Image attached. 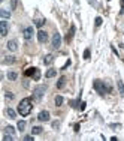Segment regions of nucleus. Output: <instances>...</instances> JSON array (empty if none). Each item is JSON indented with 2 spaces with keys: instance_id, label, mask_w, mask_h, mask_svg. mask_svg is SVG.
Masks as SVG:
<instances>
[{
  "instance_id": "obj_3",
  "label": "nucleus",
  "mask_w": 124,
  "mask_h": 141,
  "mask_svg": "<svg viewBox=\"0 0 124 141\" xmlns=\"http://www.w3.org/2000/svg\"><path fill=\"white\" fill-rule=\"evenodd\" d=\"M45 90H46V86H39V87L35 90V93H33V101L35 102H40L42 101V98L45 95Z\"/></svg>"
},
{
  "instance_id": "obj_39",
  "label": "nucleus",
  "mask_w": 124,
  "mask_h": 141,
  "mask_svg": "<svg viewBox=\"0 0 124 141\" xmlns=\"http://www.w3.org/2000/svg\"><path fill=\"white\" fill-rule=\"evenodd\" d=\"M120 14H124V6H121V12Z\"/></svg>"
},
{
  "instance_id": "obj_8",
  "label": "nucleus",
  "mask_w": 124,
  "mask_h": 141,
  "mask_svg": "<svg viewBox=\"0 0 124 141\" xmlns=\"http://www.w3.org/2000/svg\"><path fill=\"white\" fill-rule=\"evenodd\" d=\"M37 120H40V122H48V120H49V113H48L46 110H42V111L37 114Z\"/></svg>"
},
{
  "instance_id": "obj_11",
  "label": "nucleus",
  "mask_w": 124,
  "mask_h": 141,
  "mask_svg": "<svg viewBox=\"0 0 124 141\" xmlns=\"http://www.w3.org/2000/svg\"><path fill=\"white\" fill-rule=\"evenodd\" d=\"M5 113H6V116H8L9 119H12V120H15V119H17V111H15L14 108H6V111H5Z\"/></svg>"
},
{
  "instance_id": "obj_21",
  "label": "nucleus",
  "mask_w": 124,
  "mask_h": 141,
  "mask_svg": "<svg viewBox=\"0 0 124 141\" xmlns=\"http://www.w3.org/2000/svg\"><path fill=\"white\" fill-rule=\"evenodd\" d=\"M18 131L19 132L26 131V120H18Z\"/></svg>"
},
{
  "instance_id": "obj_18",
  "label": "nucleus",
  "mask_w": 124,
  "mask_h": 141,
  "mask_svg": "<svg viewBox=\"0 0 124 141\" xmlns=\"http://www.w3.org/2000/svg\"><path fill=\"white\" fill-rule=\"evenodd\" d=\"M44 132V128L42 126H33V129H32V134L33 135H39V134Z\"/></svg>"
},
{
  "instance_id": "obj_38",
  "label": "nucleus",
  "mask_w": 124,
  "mask_h": 141,
  "mask_svg": "<svg viewBox=\"0 0 124 141\" xmlns=\"http://www.w3.org/2000/svg\"><path fill=\"white\" fill-rule=\"evenodd\" d=\"M23 86H24V87H28V81H27V80L23 83Z\"/></svg>"
},
{
  "instance_id": "obj_17",
  "label": "nucleus",
  "mask_w": 124,
  "mask_h": 141,
  "mask_svg": "<svg viewBox=\"0 0 124 141\" xmlns=\"http://www.w3.org/2000/svg\"><path fill=\"white\" fill-rule=\"evenodd\" d=\"M3 132H5V134H11V135H15V128H14V126H11V125H8V126H5Z\"/></svg>"
},
{
  "instance_id": "obj_31",
  "label": "nucleus",
  "mask_w": 124,
  "mask_h": 141,
  "mask_svg": "<svg viewBox=\"0 0 124 141\" xmlns=\"http://www.w3.org/2000/svg\"><path fill=\"white\" fill-rule=\"evenodd\" d=\"M23 140H24V141H32V140H33V134H32V135H24V138H23Z\"/></svg>"
},
{
  "instance_id": "obj_7",
  "label": "nucleus",
  "mask_w": 124,
  "mask_h": 141,
  "mask_svg": "<svg viewBox=\"0 0 124 141\" xmlns=\"http://www.w3.org/2000/svg\"><path fill=\"white\" fill-rule=\"evenodd\" d=\"M37 41H39L40 44H45V42L48 41V33L44 32V30H39V32H37Z\"/></svg>"
},
{
  "instance_id": "obj_9",
  "label": "nucleus",
  "mask_w": 124,
  "mask_h": 141,
  "mask_svg": "<svg viewBox=\"0 0 124 141\" xmlns=\"http://www.w3.org/2000/svg\"><path fill=\"white\" fill-rule=\"evenodd\" d=\"M6 47H8V50H9V51L15 53V51L18 50V42H17V39H11V41L8 42V45H6Z\"/></svg>"
},
{
  "instance_id": "obj_2",
  "label": "nucleus",
  "mask_w": 124,
  "mask_h": 141,
  "mask_svg": "<svg viewBox=\"0 0 124 141\" xmlns=\"http://www.w3.org/2000/svg\"><path fill=\"white\" fill-rule=\"evenodd\" d=\"M94 90L97 92L100 96H105V95L108 93L106 84H105L103 81H100V80H94Z\"/></svg>"
},
{
  "instance_id": "obj_14",
  "label": "nucleus",
  "mask_w": 124,
  "mask_h": 141,
  "mask_svg": "<svg viewBox=\"0 0 124 141\" xmlns=\"http://www.w3.org/2000/svg\"><path fill=\"white\" fill-rule=\"evenodd\" d=\"M57 75V69H54V68H49V69L45 72V77L46 78H54Z\"/></svg>"
},
{
  "instance_id": "obj_34",
  "label": "nucleus",
  "mask_w": 124,
  "mask_h": 141,
  "mask_svg": "<svg viewBox=\"0 0 124 141\" xmlns=\"http://www.w3.org/2000/svg\"><path fill=\"white\" fill-rule=\"evenodd\" d=\"M11 6H12V9L17 8V0H12V2H11Z\"/></svg>"
},
{
  "instance_id": "obj_19",
  "label": "nucleus",
  "mask_w": 124,
  "mask_h": 141,
  "mask_svg": "<svg viewBox=\"0 0 124 141\" xmlns=\"http://www.w3.org/2000/svg\"><path fill=\"white\" fill-rule=\"evenodd\" d=\"M37 70V68H28V69H26V72H24V75L26 77H33L35 75V72Z\"/></svg>"
},
{
  "instance_id": "obj_43",
  "label": "nucleus",
  "mask_w": 124,
  "mask_h": 141,
  "mask_svg": "<svg viewBox=\"0 0 124 141\" xmlns=\"http://www.w3.org/2000/svg\"><path fill=\"white\" fill-rule=\"evenodd\" d=\"M108 2H109V0H108Z\"/></svg>"
},
{
  "instance_id": "obj_20",
  "label": "nucleus",
  "mask_w": 124,
  "mask_h": 141,
  "mask_svg": "<svg viewBox=\"0 0 124 141\" xmlns=\"http://www.w3.org/2000/svg\"><path fill=\"white\" fill-rule=\"evenodd\" d=\"M0 17L3 18V20H8V18H11V12L6 11V9H2L0 11Z\"/></svg>"
},
{
  "instance_id": "obj_29",
  "label": "nucleus",
  "mask_w": 124,
  "mask_h": 141,
  "mask_svg": "<svg viewBox=\"0 0 124 141\" xmlns=\"http://www.w3.org/2000/svg\"><path fill=\"white\" fill-rule=\"evenodd\" d=\"M32 78L35 80V81H39V80H40V70H39V69L36 70V72H35V75H33Z\"/></svg>"
},
{
  "instance_id": "obj_36",
  "label": "nucleus",
  "mask_w": 124,
  "mask_h": 141,
  "mask_svg": "<svg viewBox=\"0 0 124 141\" xmlns=\"http://www.w3.org/2000/svg\"><path fill=\"white\" fill-rule=\"evenodd\" d=\"M112 129H118V128H121V125H109Z\"/></svg>"
},
{
  "instance_id": "obj_33",
  "label": "nucleus",
  "mask_w": 124,
  "mask_h": 141,
  "mask_svg": "<svg viewBox=\"0 0 124 141\" xmlns=\"http://www.w3.org/2000/svg\"><path fill=\"white\" fill-rule=\"evenodd\" d=\"M58 126H60V122H58V120H55V122L53 123V128H54V129H57Z\"/></svg>"
},
{
  "instance_id": "obj_12",
  "label": "nucleus",
  "mask_w": 124,
  "mask_h": 141,
  "mask_svg": "<svg viewBox=\"0 0 124 141\" xmlns=\"http://www.w3.org/2000/svg\"><path fill=\"white\" fill-rule=\"evenodd\" d=\"M15 56H5L3 57V63L5 65H12V63H15Z\"/></svg>"
},
{
  "instance_id": "obj_26",
  "label": "nucleus",
  "mask_w": 124,
  "mask_h": 141,
  "mask_svg": "<svg viewBox=\"0 0 124 141\" xmlns=\"http://www.w3.org/2000/svg\"><path fill=\"white\" fill-rule=\"evenodd\" d=\"M5 98H6V101H14V99H15V95L11 93V92H6V93H5Z\"/></svg>"
},
{
  "instance_id": "obj_23",
  "label": "nucleus",
  "mask_w": 124,
  "mask_h": 141,
  "mask_svg": "<svg viewBox=\"0 0 124 141\" xmlns=\"http://www.w3.org/2000/svg\"><path fill=\"white\" fill-rule=\"evenodd\" d=\"M79 101H81V98H79V96L76 98L75 101H70V107H72V108H78V107L81 105V104H79Z\"/></svg>"
},
{
  "instance_id": "obj_28",
  "label": "nucleus",
  "mask_w": 124,
  "mask_h": 141,
  "mask_svg": "<svg viewBox=\"0 0 124 141\" xmlns=\"http://www.w3.org/2000/svg\"><path fill=\"white\" fill-rule=\"evenodd\" d=\"M90 57H91V51H90V48H87V50L84 51V59H85V60H90Z\"/></svg>"
},
{
  "instance_id": "obj_42",
  "label": "nucleus",
  "mask_w": 124,
  "mask_h": 141,
  "mask_svg": "<svg viewBox=\"0 0 124 141\" xmlns=\"http://www.w3.org/2000/svg\"><path fill=\"white\" fill-rule=\"evenodd\" d=\"M123 32H124V24H123Z\"/></svg>"
},
{
  "instance_id": "obj_4",
  "label": "nucleus",
  "mask_w": 124,
  "mask_h": 141,
  "mask_svg": "<svg viewBox=\"0 0 124 141\" xmlns=\"http://www.w3.org/2000/svg\"><path fill=\"white\" fill-rule=\"evenodd\" d=\"M51 45H53L54 50H58L60 48V45H61V36L58 32H55L53 35V39H51Z\"/></svg>"
},
{
  "instance_id": "obj_32",
  "label": "nucleus",
  "mask_w": 124,
  "mask_h": 141,
  "mask_svg": "<svg viewBox=\"0 0 124 141\" xmlns=\"http://www.w3.org/2000/svg\"><path fill=\"white\" fill-rule=\"evenodd\" d=\"M85 107H87V104H85V102H81L79 110H81V111H84V110H85Z\"/></svg>"
},
{
  "instance_id": "obj_27",
  "label": "nucleus",
  "mask_w": 124,
  "mask_h": 141,
  "mask_svg": "<svg viewBox=\"0 0 124 141\" xmlns=\"http://www.w3.org/2000/svg\"><path fill=\"white\" fill-rule=\"evenodd\" d=\"M3 140H6V141H14V140H15V135H11V134H5V135H3Z\"/></svg>"
},
{
  "instance_id": "obj_13",
  "label": "nucleus",
  "mask_w": 124,
  "mask_h": 141,
  "mask_svg": "<svg viewBox=\"0 0 124 141\" xmlns=\"http://www.w3.org/2000/svg\"><path fill=\"white\" fill-rule=\"evenodd\" d=\"M117 87H118V92H120V96L124 98V83H123V80H118V81H117Z\"/></svg>"
},
{
  "instance_id": "obj_5",
  "label": "nucleus",
  "mask_w": 124,
  "mask_h": 141,
  "mask_svg": "<svg viewBox=\"0 0 124 141\" xmlns=\"http://www.w3.org/2000/svg\"><path fill=\"white\" fill-rule=\"evenodd\" d=\"M9 32V23L6 20H2L0 21V36L3 38V36H6Z\"/></svg>"
},
{
  "instance_id": "obj_1",
  "label": "nucleus",
  "mask_w": 124,
  "mask_h": 141,
  "mask_svg": "<svg viewBox=\"0 0 124 141\" xmlns=\"http://www.w3.org/2000/svg\"><path fill=\"white\" fill-rule=\"evenodd\" d=\"M32 108H33V104H32V99L30 98H24L19 104H18V114H21L23 117H26L32 113Z\"/></svg>"
},
{
  "instance_id": "obj_10",
  "label": "nucleus",
  "mask_w": 124,
  "mask_h": 141,
  "mask_svg": "<svg viewBox=\"0 0 124 141\" xmlns=\"http://www.w3.org/2000/svg\"><path fill=\"white\" fill-rule=\"evenodd\" d=\"M45 23H46L45 17H42V15H36V17H35V24H36V27H42Z\"/></svg>"
},
{
  "instance_id": "obj_30",
  "label": "nucleus",
  "mask_w": 124,
  "mask_h": 141,
  "mask_svg": "<svg viewBox=\"0 0 124 141\" xmlns=\"http://www.w3.org/2000/svg\"><path fill=\"white\" fill-rule=\"evenodd\" d=\"M94 23H96V27H100L102 26V23H103V18L102 17H96V21H94Z\"/></svg>"
},
{
  "instance_id": "obj_37",
  "label": "nucleus",
  "mask_w": 124,
  "mask_h": 141,
  "mask_svg": "<svg viewBox=\"0 0 124 141\" xmlns=\"http://www.w3.org/2000/svg\"><path fill=\"white\" fill-rule=\"evenodd\" d=\"M73 128H75V131H76V132H78V131H79V125H78V123L75 125V126H73Z\"/></svg>"
},
{
  "instance_id": "obj_24",
  "label": "nucleus",
  "mask_w": 124,
  "mask_h": 141,
  "mask_svg": "<svg viewBox=\"0 0 124 141\" xmlns=\"http://www.w3.org/2000/svg\"><path fill=\"white\" fill-rule=\"evenodd\" d=\"M63 102H64V99H63V96H55V105L57 107H61L63 105Z\"/></svg>"
},
{
  "instance_id": "obj_25",
  "label": "nucleus",
  "mask_w": 124,
  "mask_h": 141,
  "mask_svg": "<svg viewBox=\"0 0 124 141\" xmlns=\"http://www.w3.org/2000/svg\"><path fill=\"white\" fill-rule=\"evenodd\" d=\"M73 33H75V26H72L70 30H69V35H67V39H66L67 42H70V39L73 38Z\"/></svg>"
},
{
  "instance_id": "obj_6",
  "label": "nucleus",
  "mask_w": 124,
  "mask_h": 141,
  "mask_svg": "<svg viewBox=\"0 0 124 141\" xmlns=\"http://www.w3.org/2000/svg\"><path fill=\"white\" fill-rule=\"evenodd\" d=\"M23 35H24V39L26 41H30L33 36H35V30H33V27H26L24 30H23Z\"/></svg>"
},
{
  "instance_id": "obj_40",
  "label": "nucleus",
  "mask_w": 124,
  "mask_h": 141,
  "mask_svg": "<svg viewBox=\"0 0 124 141\" xmlns=\"http://www.w3.org/2000/svg\"><path fill=\"white\" fill-rule=\"evenodd\" d=\"M120 48H124V44H120Z\"/></svg>"
},
{
  "instance_id": "obj_41",
  "label": "nucleus",
  "mask_w": 124,
  "mask_h": 141,
  "mask_svg": "<svg viewBox=\"0 0 124 141\" xmlns=\"http://www.w3.org/2000/svg\"><path fill=\"white\" fill-rule=\"evenodd\" d=\"M121 6H124V0H121Z\"/></svg>"
},
{
  "instance_id": "obj_16",
  "label": "nucleus",
  "mask_w": 124,
  "mask_h": 141,
  "mask_svg": "<svg viewBox=\"0 0 124 141\" xmlns=\"http://www.w3.org/2000/svg\"><path fill=\"white\" fill-rule=\"evenodd\" d=\"M53 62H54V56H53V54H46V56H45V59H44V63L46 65V66H49Z\"/></svg>"
},
{
  "instance_id": "obj_35",
  "label": "nucleus",
  "mask_w": 124,
  "mask_h": 141,
  "mask_svg": "<svg viewBox=\"0 0 124 141\" xmlns=\"http://www.w3.org/2000/svg\"><path fill=\"white\" fill-rule=\"evenodd\" d=\"M88 3H90V5H91V6H94V8H96V6H97V3H96V2H94V0H88Z\"/></svg>"
},
{
  "instance_id": "obj_22",
  "label": "nucleus",
  "mask_w": 124,
  "mask_h": 141,
  "mask_svg": "<svg viewBox=\"0 0 124 141\" xmlns=\"http://www.w3.org/2000/svg\"><path fill=\"white\" fill-rule=\"evenodd\" d=\"M66 84V77H61V78L57 81V89H63Z\"/></svg>"
},
{
  "instance_id": "obj_15",
  "label": "nucleus",
  "mask_w": 124,
  "mask_h": 141,
  "mask_svg": "<svg viewBox=\"0 0 124 141\" xmlns=\"http://www.w3.org/2000/svg\"><path fill=\"white\" fill-rule=\"evenodd\" d=\"M6 77H8V80H11V81H15V80L18 78V72H15V70H9L8 74H6Z\"/></svg>"
}]
</instances>
